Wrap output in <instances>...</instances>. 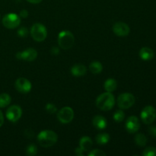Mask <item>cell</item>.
Wrapping results in <instances>:
<instances>
[{
    "mask_svg": "<svg viewBox=\"0 0 156 156\" xmlns=\"http://www.w3.org/2000/svg\"><path fill=\"white\" fill-rule=\"evenodd\" d=\"M96 106L101 111H111L115 105V98L111 92L102 93L96 99Z\"/></svg>",
    "mask_w": 156,
    "mask_h": 156,
    "instance_id": "1",
    "label": "cell"
},
{
    "mask_svg": "<svg viewBox=\"0 0 156 156\" xmlns=\"http://www.w3.org/2000/svg\"><path fill=\"white\" fill-rule=\"evenodd\" d=\"M58 140V136L54 131L45 129L37 135V142L42 147L48 148L54 146Z\"/></svg>",
    "mask_w": 156,
    "mask_h": 156,
    "instance_id": "2",
    "label": "cell"
},
{
    "mask_svg": "<svg viewBox=\"0 0 156 156\" xmlns=\"http://www.w3.org/2000/svg\"><path fill=\"white\" fill-rule=\"evenodd\" d=\"M58 45L63 50L72 48L75 44L74 35L69 30H62L58 34Z\"/></svg>",
    "mask_w": 156,
    "mask_h": 156,
    "instance_id": "3",
    "label": "cell"
},
{
    "mask_svg": "<svg viewBox=\"0 0 156 156\" xmlns=\"http://www.w3.org/2000/svg\"><path fill=\"white\" fill-rule=\"evenodd\" d=\"M30 35L37 42H42L47 38V30L45 26L41 23H35L30 27Z\"/></svg>",
    "mask_w": 156,
    "mask_h": 156,
    "instance_id": "4",
    "label": "cell"
},
{
    "mask_svg": "<svg viewBox=\"0 0 156 156\" xmlns=\"http://www.w3.org/2000/svg\"><path fill=\"white\" fill-rule=\"evenodd\" d=\"M136 99L133 94L128 92L120 94L117 98V105L122 110L130 108L135 104Z\"/></svg>",
    "mask_w": 156,
    "mask_h": 156,
    "instance_id": "5",
    "label": "cell"
},
{
    "mask_svg": "<svg viewBox=\"0 0 156 156\" xmlns=\"http://www.w3.org/2000/svg\"><path fill=\"white\" fill-rule=\"evenodd\" d=\"M2 24L8 29L17 28L21 24V18L15 13H9L2 18Z\"/></svg>",
    "mask_w": 156,
    "mask_h": 156,
    "instance_id": "6",
    "label": "cell"
},
{
    "mask_svg": "<svg viewBox=\"0 0 156 156\" xmlns=\"http://www.w3.org/2000/svg\"><path fill=\"white\" fill-rule=\"evenodd\" d=\"M141 120L145 124H152L156 119V110L153 106L148 105L145 107L140 114Z\"/></svg>",
    "mask_w": 156,
    "mask_h": 156,
    "instance_id": "7",
    "label": "cell"
},
{
    "mask_svg": "<svg viewBox=\"0 0 156 156\" xmlns=\"http://www.w3.org/2000/svg\"><path fill=\"white\" fill-rule=\"evenodd\" d=\"M74 118V111L70 107H63L57 113V119L62 123L66 124L73 121Z\"/></svg>",
    "mask_w": 156,
    "mask_h": 156,
    "instance_id": "8",
    "label": "cell"
},
{
    "mask_svg": "<svg viewBox=\"0 0 156 156\" xmlns=\"http://www.w3.org/2000/svg\"><path fill=\"white\" fill-rule=\"evenodd\" d=\"M22 115V110L18 105H12L6 111V118L12 123L18 121Z\"/></svg>",
    "mask_w": 156,
    "mask_h": 156,
    "instance_id": "9",
    "label": "cell"
},
{
    "mask_svg": "<svg viewBox=\"0 0 156 156\" xmlns=\"http://www.w3.org/2000/svg\"><path fill=\"white\" fill-rule=\"evenodd\" d=\"M15 56L17 59L20 60L31 62V61L35 60L37 57V51L34 48H27L23 51L18 52Z\"/></svg>",
    "mask_w": 156,
    "mask_h": 156,
    "instance_id": "10",
    "label": "cell"
},
{
    "mask_svg": "<svg viewBox=\"0 0 156 156\" xmlns=\"http://www.w3.org/2000/svg\"><path fill=\"white\" fill-rule=\"evenodd\" d=\"M15 89L19 92L23 93V94H27L30 92L32 88L31 82L28 79L25 78H18L15 82Z\"/></svg>",
    "mask_w": 156,
    "mask_h": 156,
    "instance_id": "11",
    "label": "cell"
},
{
    "mask_svg": "<svg viewBox=\"0 0 156 156\" xmlns=\"http://www.w3.org/2000/svg\"><path fill=\"white\" fill-rule=\"evenodd\" d=\"M113 31L118 37H126L130 32V28L126 23L118 21L113 25Z\"/></svg>",
    "mask_w": 156,
    "mask_h": 156,
    "instance_id": "12",
    "label": "cell"
},
{
    "mask_svg": "<svg viewBox=\"0 0 156 156\" xmlns=\"http://www.w3.org/2000/svg\"><path fill=\"white\" fill-rule=\"evenodd\" d=\"M125 127L129 133H135L140 129V123L138 117L136 116H130L126 120Z\"/></svg>",
    "mask_w": 156,
    "mask_h": 156,
    "instance_id": "13",
    "label": "cell"
},
{
    "mask_svg": "<svg viewBox=\"0 0 156 156\" xmlns=\"http://www.w3.org/2000/svg\"><path fill=\"white\" fill-rule=\"evenodd\" d=\"M92 123L93 126L99 130L105 129L108 126V121H107L106 118L101 115H97L94 117L92 120Z\"/></svg>",
    "mask_w": 156,
    "mask_h": 156,
    "instance_id": "14",
    "label": "cell"
},
{
    "mask_svg": "<svg viewBox=\"0 0 156 156\" xmlns=\"http://www.w3.org/2000/svg\"><path fill=\"white\" fill-rule=\"evenodd\" d=\"M139 56L143 60L149 61L153 59L155 54H154V51L152 49L149 48V47H145L140 49V52H139Z\"/></svg>",
    "mask_w": 156,
    "mask_h": 156,
    "instance_id": "15",
    "label": "cell"
},
{
    "mask_svg": "<svg viewBox=\"0 0 156 156\" xmlns=\"http://www.w3.org/2000/svg\"><path fill=\"white\" fill-rule=\"evenodd\" d=\"M87 73V69L82 64H75L71 68V73L75 77H82Z\"/></svg>",
    "mask_w": 156,
    "mask_h": 156,
    "instance_id": "16",
    "label": "cell"
},
{
    "mask_svg": "<svg viewBox=\"0 0 156 156\" xmlns=\"http://www.w3.org/2000/svg\"><path fill=\"white\" fill-rule=\"evenodd\" d=\"M93 145L92 140L90 138L89 136H82L79 140V147L84 151V152H87L91 149V146Z\"/></svg>",
    "mask_w": 156,
    "mask_h": 156,
    "instance_id": "17",
    "label": "cell"
},
{
    "mask_svg": "<svg viewBox=\"0 0 156 156\" xmlns=\"http://www.w3.org/2000/svg\"><path fill=\"white\" fill-rule=\"evenodd\" d=\"M105 90L108 92H111L115 91L117 88V82L114 79H108L105 81V85H104Z\"/></svg>",
    "mask_w": 156,
    "mask_h": 156,
    "instance_id": "18",
    "label": "cell"
},
{
    "mask_svg": "<svg viewBox=\"0 0 156 156\" xmlns=\"http://www.w3.org/2000/svg\"><path fill=\"white\" fill-rule=\"evenodd\" d=\"M95 141L100 146L106 145L110 141V135L107 133H102L98 134L95 137Z\"/></svg>",
    "mask_w": 156,
    "mask_h": 156,
    "instance_id": "19",
    "label": "cell"
},
{
    "mask_svg": "<svg viewBox=\"0 0 156 156\" xmlns=\"http://www.w3.org/2000/svg\"><path fill=\"white\" fill-rule=\"evenodd\" d=\"M89 69L93 74H99L103 70V66L98 61H94L89 65Z\"/></svg>",
    "mask_w": 156,
    "mask_h": 156,
    "instance_id": "20",
    "label": "cell"
},
{
    "mask_svg": "<svg viewBox=\"0 0 156 156\" xmlns=\"http://www.w3.org/2000/svg\"><path fill=\"white\" fill-rule=\"evenodd\" d=\"M12 101V98L7 93H2L0 94V108H4L9 106Z\"/></svg>",
    "mask_w": 156,
    "mask_h": 156,
    "instance_id": "21",
    "label": "cell"
},
{
    "mask_svg": "<svg viewBox=\"0 0 156 156\" xmlns=\"http://www.w3.org/2000/svg\"><path fill=\"white\" fill-rule=\"evenodd\" d=\"M135 143L137 146H140V147H143L147 143V138L146 136L143 133H138L135 136Z\"/></svg>",
    "mask_w": 156,
    "mask_h": 156,
    "instance_id": "22",
    "label": "cell"
},
{
    "mask_svg": "<svg viewBox=\"0 0 156 156\" xmlns=\"http://www.w3.org/2000/svg\"><path fill=\"white\" fill-rule=\"evenodd\" d=\"M37 153V147L34 143H30L27 146L26 149V155L28 156H34Z\"/></svg>",
    "mask_w": 156,
    "mask_h": 156,
    "instance_id": "23",
    "label": "cell"
},
{
    "mask_svg": "<svg viewBox=\"0 0 156 156\" xmlns=\"http://www.w3.org/2000/svg\"><path fill=\"white\" fill-rule=\"evenodd\" d=\"M113 118H114V121L117 122V123H120V122L123 121V120L125 119L124 112L122 111V109L115 111V113L113 115Z\"/></svg>",
    "mask_w": 156,
    "mask_h": 156,
    "instance_id": "24",
    "label": "cell"
},
{
    "mask_svg": "<svg viewBox=\"0 0 156 156\" xmlns=\"http://www.w3.org/2000/svg\"><path fill=\"white\" fill-rule=\"evenodd\" d=\"M45 109L47 111V112L49 113L50 114H56L57 112V108H56V105L52 103L47 104L45 106Z\"/></svg>",
    "mask_w": 156,
    "mask_h": 156,
    "instance_id": "25",
    "label": "cell"
},
{
    "mask_svg": "<svg viewBox=\"0 0 156 156\" xmlns=\"http://www.w3.org/2000/svg\"><path fill=\"white\" fill-rule=\"evenodd\" d=\"M143 156H156V148L148 147L143 151Z\"/></svg>",
    "mask_w": 156,
    "mask_h": 156,
    "instance_id": "26",
    "label": "cell"
},
{
    "mask_svg": "<svg viewBox=\"0 0 156 156\" xmlns=\"http://www.w3.org/2000/svg\"><path fill=\"white\" fill-rule=\"evenodd\" d=\"M18 35L21 37H26L28 35V29L26 27H21L18 29Z\"/></svg>",
    "mask_w": 156,
    "mask_h": 156,
    "instance_id": "27",
    "label": "cell"
},
{
    "mask_svg": "<svg viewBox=\"0 0 156 156\" xmlns=\"http://www.w3.org/2000/svg\"><path fill=\"white\" fill-rule=\"evenodd\" d=\"M89 156H105L106 153L101 149H93L88 153Z\"/></svg>",
    "mask_w": 156,
    "mask_h": 156,
    "instance_id": "28",
    "label": "cell"
},
{
    "mask_svg": "<svg viewBox=\"0 0 156 156\" xmlns=\"http://www.w3.org/2000/svg\"><path fill=\"white\" fill-rule=\"evenodd\" d=\"M50 53L52 55H54V56H57L59 54V49L58 47H53L50 50Z\"/></svg>",
    "mask_w": 156,
    "mask_h": 156,
    "instance_id": "29",
    "label": "cell"
},
{
    "mask_svg": "<svg viewBox=\"0 0 156 156\" xmlns=\"http://www.w3.org/2000/svg\"><path fill=\"white\" fill-rule=\"evenodd\" d=\"M28 15H29V12H27V10H26V9H23V10H21V12H20L19 16H20V18H27Z\"/></svg>",
    "mask_w": 156,
    "mask_h": 156,
    "instance_id": "30",
    "label": "cell"
},
{
    "mask_svg": "<svg viewBox=\"0 0 156 156\" xmlns=\"http://www.w3.org/2000/svg\"><path fill=\"white\" fill-rule=\"evenodd\" d=\"M149 131L150 135H152V136L154 137H156V126H150Z\"/></svg>",
    "mask_w": 156,
    "mask_h": 156,
    "instance_id": "31",
    "label": "cell"
},
{
    "mask_svg": "<svg viewBox=\"0 0 156 156\" xmlns=\"http://www.w3.org/2000/svg\"><path fill=\"white\" fill-rule=\"evenodd\" d=\"M75 153L78 156H82L84 155V151L80 147H78L75 149Z\"/></svg>",
    "mask_w": 156,
    "mask_h": 156,
    "instance_id": "32",
    "label": "cell"
},
{
    "mask_svg": "<svg viewBox=\"0 0 156 156\" xmlns=\"http://www.w3.org/2000/svg\"><path fill=\"white\" fill-rule=\"evenodd\" d=\"M4 123V116H3V114L2 113V111H0V127L3 125Z\"/></svg>",
    "mask_w": 156,
    "mask_h": 156,
    "instance_id": "33",
    "label": "cell"
},
{
    "mask_svg": "<svg viewBox=\"0 0 156 156\" xmlns=\"http://www.w3.org/2000/svg\"><path fill=\"white\" fill-rule=\"evenodd\" d=\"M26 1H27L28 2H30V3H31V4H39V3L41 2L43 0H26Z\"/></svg>",
    "mask_w": 156,
    "mask_h": 156,
    "instance_id": "34",
    "label": "cell"
},
{
    "mask_svg": "<svg viewBox=\"0 0 156 156\" xmlns=\"http://www.w3.org/2000/svg\"><path fill=\"white\" fill-rule=\"evenodd\" d=\"M0 19H1V16H0Z\"/></svg>",
    "mask_w": 156,
    "mask_h": 156,
    "instance_id": "35",
    "label": "cell"
}]
</instances>
